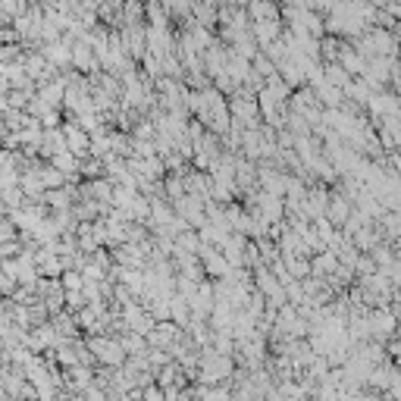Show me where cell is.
I'll return each instance as SVG.
<instances>
[{
	"instance_id": "obj_3",
	"label": "cell",
	"mask_w": 401,
	"mask_h": 401,
	"mask_svg": "<svg viewBox=\"0 0 401 401\" xmlns=\"http://www.w3.org/2000/svg\"><path fill=\"white\" fill-rule=\"evenodd\" d=\"M329 79H333L335 85H345V69L342 66H333V69H329Z\"/></svg>"
},
{
	"instance_id": "obj_1",
	"label": "cell",
	"mask_w": 401,
	"mask_h": 401,
	"mask_svg": "<svg viewBox=\"0 0 401 401\" xmlns=\"http://www.w3.org/2000/svg\"><path fill=\"white\" fill-rule=\"evenodd\" d=\"M370 333L376 335V339H389V335L395 333V313H392V311H379V313H373V320H370Z\"/></svg>"
},
{
	"instance_id": "obj_4",
	"label": "cell",
	"mask_w": 401,
	"mask_h": 401,
	"mask_svg": "<svg viewBox=\"0 0 401 401\" xmlns=\"http://www.w3.org/2000/svg\"><path fill=\"white\" fill-rule=\"evenodd\" d=\"M345 214H348V204L335 200V204H333V216H335V220H345Z\"/></svg>"
},
{
	"instance_id": "obj_2",
	"label": "cell",
	"mask_w": 401,
	"mask_h": 401,
	"mask_svg": "<svg viewBox=\"0 0 401 401\" xmlns=\"http://www.w3.org/2000/svg\"><path fill=\"white\" fill-rule=\"evenodd\" d=\"M373 257L383 263V267H392L395 260H392V254H389V248H379V251H373Z\"/></svg>"
}]
</instances>
